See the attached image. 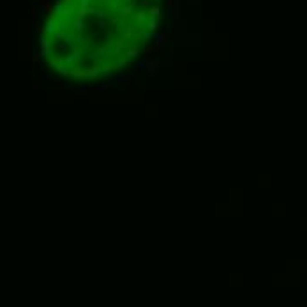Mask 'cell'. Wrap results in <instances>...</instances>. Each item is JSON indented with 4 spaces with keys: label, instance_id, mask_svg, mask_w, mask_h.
<instances>
[{
    "label": "cell",
    "instance_id": "cell-1",
    "mask_svg": "<svg viewBox=\"0 0 307 307\" xmlns=\"http://www.w3.org/2000/svg\"><path fill=\"white\" fill-rule=\"evenodd\" d=\"M147 14H148V16H150V18L154 19V18H157V16L161 14V7H159V5L155 4V5H152V7H150V9L147 11Z\"/></svg>",
    "mask_w": 307,
    "mask_h": 307
},
{
    "label": "cell",
    "instance_id": "cell-2",
    "mask_svg": "<svg viewBox=\"0 0 307 307\" xmlns=\"http://www.w3.org/2000/svg\"><path fill=\"white\" fill-rule=\"evenodd\" d=\"M145 18H147V11H141V12H138V16H136V25L143 26V23H145Z\"/></svg>",
    "mask_w": 307,
    "mask_h": 307
},
{
    "label": "cell",
    "instance_id": "cell-3",
    "mask_svg": "<svg viewBox=\"0 0 307 307\" xmlns=\"http://www.w3.org/2000/svg\"><path fill=\"white\" fill-rule=\"evenodd\" d=\"M138 51H140V48H138V46H132V48H129V49L125 51V57H136Z\"/></svg>",
    "mask_w": 307,
    "mask_h": 307
},
{
    "label": "cell",
    "instance_id": "cell-4",
    "mask_svg": "<svg viewBox=\"0 0 307 307\" xmlns=\"http://www.w3.org/2000/svg\"><path fill=\"white\" fill-rule=\"evenodd\" d=\"M148 30H150V32L157 30V23H155V19H150V21H148Z\"/></svg>",
    "mask_w": 307,
    "mask_h": 307
},
{
    "label": "cell",
    "instance_id": "cell-5",
    "mask_svg": "<svg viewBox=\"0 0 307 307\" xmlns=\"http://www.w3.org/2000/svg\"><path fill=\"white\" fill-rule=\"evenodd\" d=\"M155 71H157V64H148V72L154 74Z\"/></svg>",
    "mask_w": 307,
    "mask_h": 307
},
{
    "label": "cell",
    "instance_id": "cell-6",
    "mask_svg": "<svg viewBox=\"0 0 307 307\" xmlns=\"http://www.w3.org/2000/svg\"><path fill=\"white\" fill-rule=\"evenodd\" d=\"M124 83L131 87V85H132V78H131V76H129V78H125V79H124Z\"/></svg>",
    "mask_w": 307,
    "mask_h": 307
},
{
    "label": "cell",
    "instance_id": "cell-7",
    "mask_svg": "<svg viewBox=\"0 0 307 307\" xmlns=\"http://www.w3.org/2000/svg\"><path fill=\"white\" fill-rule=\"evenodd\" d=\"M175 4H177V0H168V7H170V9H173Z\"/></svg>",
    "mask_w": 307,
    "mask_h": 307
},
{
    "label": "cell",
    "instance_id": "cell-8",
    "mask_svg": "<svg viewBox=\"0 0 307 307\" xmlns=\"http://www.w3.org/2000/svg\"><path fill=\"white\" fill-rule=\"evenodd\" d=\"M48 2H49V0H39V4H41V5H44V4H48Z\"/></svg>",
    "mask_w": 307,
    "mask_h": 307
}]
</instances>
